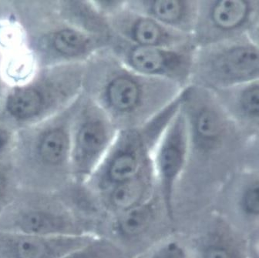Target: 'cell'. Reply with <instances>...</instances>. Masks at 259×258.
<instances>
[{"label":"cell","mask_w":259,"mask_h":258,"mask_svg":"<svg viewBox=\"0 0 259 258\" xmlns=\"http://www.w3.org/2000/svg\"><path fill=\"white\" fill-rule=\"evenodd\" d=\"M99 55L101 63L92 100L119 131L148 123L185 89L170 81L136 73L107 47L99 52Z\"/></svg>","instance_id":"1"},{"label":"cell","mask_w":259,"mask_h":258,"mask_svg":"<svg viewBox=\"0 0 259 258\" xmlns=\"http://www.w3.org/2000/svg\"><path fill=\"white\" fill-rule=\"evenodd\" d=\"M182 94L148 123L119 131L100 164L83 185L97 197L113 187L152 172V155L159 137L182 103Z\"/></svg>","instance_id":"2"},{"label":"cell","mask_w":259,"mask_h":258,"mask_svg":"<svg viewBox=\"0 0 259 258\" xmlns=\"http://www.w3.org/2000/svg\"><path fill=\"white\" fill-rule=\"evenodd\" d=\"M258 42L245 36L195 47L190 85L214 91L258 80Z\"/></svg>","instance_id":"3"},{"label":"cell","mask_w":259,"mask_h":258,"mask_svg":"<svg viewBox=\"0 0 259 258\" xmlns=\"http://www.w3.org/2000/svg\"><path fill=\"white\" fill-rule=\"evenodd\" d=\"M57 194L20 191L0 218V231L51 237L90 234L69 203Z\"/></svg>","instance_id":"4"},{"label":"cell","mask_w":259,"mask_h":258,"mask_svg":"<svg viewBox=\"0 0 259 258\" xmlns=\"http://www.w3.org/2000/svg\"><path fill=\"white\" fill-rule=\"evenodd\" d=\"M245 36L259 42V1L199 0L191 35L194 47Z\"/></svg>","instance_id":"5"},{"label":"cell","mask_w":259,"mask_h":258,"mask_svg":"<svg viewBox=\"0 0 259 258\" xmlns=\"http://www.w3.org/2000/svg\"><path fill=\"white\" fill-rule=\"evenodd\" d=\"M188 158V122L180 106L159 137L152 155L156 187L164 211L170 219L174 217L177 188L186 172Z\"/></svg>","instance_id":"6"},{"label":"cell","mask_w":259,"mask_h":258,"mask_svg":"<svg viewBox=\"0 0 259 258\" xmlns=\"http://www.w3.org/2000/svg\"><path fill=\"white\" fill-rule=\"evenodd\" d=\"M107 48L136 73L170 81L182 88L190 85L195 51L194 45L180 48L140 47L124 42L112 34Z\"/></svg>","instance_id":"7"},{"label":"cell","mask_w":259,"mask_h":258,"mask_svg":"<svg viewBox=\"0 0 259 258\" xmlns=\"http://www.w3.org/2000/svg\"><path fill=\"white\" fill-rule=\"evenodd\" d=\"M119 130L105 112L91 99L79 117L71 138L72 179L84 184L118 134Z\"/></svg>","instance_id":"8"},{"label":"cell","mask_w":259,"mask_h":258,"mask_svg":"<svg viewBox=\"0 0 259 258\" xmlns=\"http://www.w3.org/2000/svg\"><path fill=\"white\" fill-rule=\"evenodd\" d=\"M107 20L113 36L132 45L166 48L194 45L191 36L172 30L149 16L131 10L126 3L124 8Z\"/></svg>","instance_id":"9"},{"label":"cell","mask_w":259,"mask_h":258,"mask_svg":"<svg viewBox=\"0 0 259 258\" xmlns=\"http://www.w3.org/2000/svg\"><path fill=\"white\" fill-rule=\"evenodd\" d=\"M96 236L51 237L0 231V258H62Z\"/></svg>","instance_id":"10"},{"label":"cell","mask_w":259,"mask_h":258,"mask_svg":"<svg viewBox=\"0 0 259 258\" xmlns=\"http://www.w3.org/2000/svg\"><path fill=\"white\" fill-rule=\"evenodd\" d=\"M212 92L240 131L258 141L259 79Z\"/></svg>","instance_id":"11"},{"label":"cell","mask_w":259,"mask_h":258,"mask_svg":"<svg viewBox=\"0 0 259 258\" xmlns=\"http://www.w3.org/2000/svg\"><path fill=\"white\" fill-rule=\"evenodd\" d=\"M126 7L191 37L196 23L199 0H126Z\"/></svg>","instance_id":"12"},{"label":"cell","mask_w":259,"mask_h":258,"mask_svg":"<svg viewBox=\"0 0 259 258\" xmlns=\"http://www.w3.org/2000/svg\"><path fill=\"white\" fill-rule=\"evenodd\" d=\"M193 258H250L248 247L230 224L215 220L190 245Z\"/></svg>","instance_id":"13"},{"label":"cell","mask_w":259,"mask_h":258,"mask_svg":"<svg viewBox=\"0 0 259 258\" xmlns=\"http://www.w3.org/2000/svg\"><path fill=\"white\" fill-rule=\"evenodd\" d=\"M156 189L152 171L113 187L99 199L108 211L116 215L149 201Z\"/></svg>","instance_id":"14"},{"label":"cell","mask_w":259,"mask_h":258,"mask_svg":"<svg viewBox=\"0 0 259 258\" xmlns=\"http://www.w3.org/2000/svg\"><path fill=\"white\" fill-rule=\"evenodd\" d=\"M51 42L57 54L74 59L94 57L107 47L103 39L75 28H65L54 32Z\"/></svg>","instance_id":"15"},{"label":"cell","mask_w":259,"mask_h":258,"mask_svg":"<svg viewBox=\"0 0 259 258\" xmlns=\"http://www.w3.org/2000/svg\"><path fill=\"white\" fill-rule=\"evenodd\" d=\"M51 100L47 89L30 85L11 93L7 98L6 107L14 119L27 121L39 116L47 109Z\"/></svg>","instance_id":"16"},{"label":"cell","mask_w":259,"mask_h":258,"mask_svg":"<svg viewBox=\"0 0 259 258\" xmlns=\"http://www.w3.org/2000/svg\"><path fill=\"white\" fill-rule=\"evenodd\" d=\"M157 212L154 197L149 201L113 216L112 230L126 240L138 238L148 231Z\"/></svg>","instance_id":"17"},{"label":"cell","mask_w":259,"mask_h":258,"mask_svg":"<svg viewBox=\"0 0 259 258\" xmlns=\"http://www.w3.org/2000/svg\"><path fill=\"white\" fill-rule=\"evenodd\" d=\"M237 208L241 216L249 222L258 221V170L248 169L243 173L236 198Z\"/></svg>","instance_id":"18"},{"label":"cell","mask_w":259,"mask_h":258,"mask_svg":"<svg viewBox=\"0 0 259 258\" xmlns=\"http://www.w3.org/2000/svg\"><path fill=\"white\" fill-rule=\"evenodd\" d=\"M62 258H126L124 252L112 240L97 235Z\"/></svg>","instance_id":"19"},{"label":"cell","mask_w":259,"mask_h":258,"mask_svg":"<svg viewBox=\"0 0 259 258\" xmlns=\"http://www.w3.org/2000/svg\"><path fill=\"white\" fill-rule=\"evenodd\" d=\"M138 258H193L190 246L176 237H167Z\"/></svg>","instance_id":"20"},{"label":"cell","mask_w":259,"mask_h":258,"mask_svg":"<svg viewBox=\"0 0 259 258\" xmlns=\"http://www.w3.org/2000/svg\"><path fill=\"white\" fill-rule=\"evenodd\" d=\"M18 180L7 166L0 164V218L20 192Z\"/></svg>","instance_id":"21"},{"label":"cell","mask_w":259,"mask_h":258,"mask_svg":"<svg viewBox=\"0 0 259 258\" xmlns=\"http://www.w3.org/2000/svg\"><path fill=\"white\" fill-rule=\"evenodd\" d=\"M11 142V134L6 128L0 127V155L3 154Z\"/></svg>","instance_id":"22"},{"label":"cell","mask_w":259,"mask_h":258,"mask_svg":"<svg viewBox=\"0 0 259 258\" xmlns=\"http://www.w3.org/2000/svg\"><path fill=\"white\" fill-rule=\"evenodd\" d=\"M137 258H138V257H137Z\"/></svg>","instance_id":"23"}]
</instances>
